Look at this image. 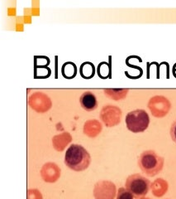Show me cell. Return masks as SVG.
I'll return each mask as SVG.
<instances>
[{
    "label": "cell",
    "mask_w": 176,
    "mask_h": 199,
    "mask_svg": "<svg viewBox=\"0 0 176 199\" xmlns=\"http://www.w3.org/2000/svg\"><path fill=\"white\" fill-rule=\"evenodd\" d=\"M28 199H42V195L37 189H29L28 191Z\"/></svg>",
    "instance_id": "19"
},
{
    "label": "cell",
    "mask_w": 176,
    "mask_h": 199,
    "mask_svg": "<svg viewBox=\"0 0 176 199\" xmlns=\"http://www.w3.org/2000/svg\"><path fill=\"white\" fill-rule=\"evenodd\" d=\"M115 195V184L110 181L103 180L98 182L93 188V196L95 199H114Z\"/></svg>",
    "instance_id": "8"
},
{
    "label": "cell",
    "mask_w": 176,
    "mask_h": 199,
    "mask_svg": "<svg viewBox=\"0 0 176 199\" xmlns=\"http://www.w3.org/2000/svg\"><path fill=\"white\" fill-rule=\"evenodd\" d=\"M111 72H112L111 62L102 61L98 64L97 67V74L101 79L111 78Z\"/></svg>",
    "instance_id": "17"
},
{
    "label": "cell",
    "mask_w": 176,
    "mask_h": 199,
    "mask_svg": "<svg viewBox=\"0 0 176 199\" xmlns=\"http://www.w3.org/2000/svg\"><path fill=\"white\" fill-rule=\"evenodd\" d=\"M138 165L144 174L149 177H154L163 169L164 159L153 150H146L139 156Z\"/></svg>",
    "instance_id": "2"
},
{
    "label": "cell",
    "mask_w": 176,
    "mask_h": 199,
    "mask_svg": "<svg viewBox=\"0 0 176 199\" xmlns=\"http://www.w3.org/2000/svg\"><path fill=\"white\" fill-rule=\"evenodd\" d=\"M77 71H78L77 66L72 61H67V62L64 63L61 67L62 76L68 80L75 78L77 75Z\"/></svg>",
    "instance_id": "15"
},
{
    "label": "cell",
    "mask_w": 176,
    "mask_h": 199,
    "mask_svg": "<svg viewBox=\"0 0 176 199\" xmlns=\"http://www.w3.org/2000/svg\"><path fill=\"white\" fill-rule=\"evenodd\" d=\"M148 108L155 117L161 118L169 113L171 108V104L165 96H156L149 101Z\"/></svg>",
    "instance_id": "6"
},
{
    "label": "cell",
    "mask_w": 176,
    "mask_h": 199,
    "mask_svg": "<svg viewBox=\"0 0 176 199\" xmlns=\"http://www.w3.org/2000/svg\"><path fill=\"white\" fill-rule=\"evenodd\" d=\"M150 117L144 110H136L129 112L126 116V124L132 133H141L148 128Z\"/></svg>",
    "instance_id": "3"
},
{
    "label": "cell",
    "mask_w": 176,
    "mask_h": 199,
    "mask_svg": "<svg viewBox=\"0 0 176 199\" xmlns=\"http://www.w3.org/2000/svg\"><path fill=\"white\" fill-rule=\"evenodd\" d=\"M28 105L37 113H45L52 106V101L46 94L36 91L29 96Z\"/></svg>",
    "instance_id": "5"
},
{
    "label": "cell",
    "mask_w": 176,
    "mask_h": 199,
    "mask_svg": "<svg viewBox=\"0 0 176 199\" xmlns=\"http://www.w3.org/2000/svg\"><path fill=\"white\" fill-rule=\"evenodd\" d=\"M72 141V136L68 132H63L52 138V144L56 151L61 152Z\"/></svg>",
    "instance_id": "12"
},
{
    "label": "cell",
    "mask_w": 176,
    "mask_h": 199,
    "mask_svg": "<svg viewBox=\"0 0 176 199\" xmlns=\"http://www.w3.org/2000/svg\"><path fill=\"white\" fill-rule=\"evenodd\" d=\"M91 162L90 154L83 146L73 144L69 147L65 155V164L74 171L81 172L88 168Z\"/></svg>",
    "instance_id": "1"
},
{
    "label": "cell",
    "mask_w": 176,
    "mask_h": 199,
    "mask_svg": "<svg viewBox=\"0 0 176 199\" xmlns=\"http://www.w3.org/2000/svg\"><path fill=\"white\" fill-rule=\"evenodd\" d=\"M41 175L46 183H55L61 176V169L55 163H46L41 168Z\"/></svg>",
    "instance_id": "9"
},
{
    "label": "cell",
    "mask_w": 176,
    "mask_h": 199,
    "mask_svg": "<svg viewBox=\"0 0 176 199\" xmlns=\"http://www.w3.org/2000/svg\"><path fill=\"white\" fill-rule=\"evenodd\" d=\"M104 95L107 97L112 99L113 101H121L126 98L127 95L128 93V89H104Z\"/></svg>",
    "instance_id": "13"
},
{
    "label": "cell",
    "mask_w": 176,
    "mask_h": 199,
    "mask_svg": "<svg viewBox=\"0 0 176 199\" xmlns=\"http://www.w3.org/2000/svg\"><path fill=\"white\" fill-rule=\"evenodd\" d=\"M79 74L81 77L85 80L93 78L95 74V66L90 61L83 62L79 66Z\"/></svg>",
    "instance_id": "14"
},
{
    "label": "cell",
    "mask_w": 176,
    "mask_h": 199,
    "mask_svg": "<svg viewBox=\"0 0 176 199\" xmlns=\"http://www.w3.org/2000/svg\"><path fill=\"white\" fill-rule=\"evenodd\" d=\"M81 107L86 111H93L98 107V101L94 94L90 91H86L81 95L79 98Z\"/></svg>",
    "instance_id": "10"
},
{
    "label": "cell",
    "mask_w": 176,
    "mask_h": 199,
    "mask_svg": "<svg viewBox=\"0 0 176 199\" xmlns=\"http://www.w3.org/2000/svg\"><path fill=\"white\" fill-rule=\"evenodd\" d=\"M151 189L153 194L156 197L163 196L168 189V183L162 179H156L153 183L151 184Z\"/></svg>",
    "instance_id": "16"
},
{
    "label": "cell",
    "mask_w": 176,
    "mask_h": 199,
    "mask_svg": "<svg viewBox=\"0 0 176 199\" xmlns=\"http://www.w3.org/2000/svg\"><path fill=\"white\" fill-rule=\"evenodd\" d=\"M151 187V182L141 174H132L127 179L126 188L136 198L146 196Z\"/></svg>",
    "instance_id": "4"
},
{
    "label": "cell",
    "mask_w": 176,
    "mask_h": 199,
    "mask_svg": "<svg viewBox=\"0 0 176 199\" xmlns=\"http://www.w3.org/2000/svg\"><path fill=\"white\" fill-rule=\"evenodd\" d=\"M103 126L97 120H89L84 124V134L89 138H95L100 134Z\"/></svg>",
    "instance_id": "11"
},
{
    "label": "cell",
    "mask_w": 176,
    "mask_h": 199,
    "mask_svg": "<svg viewBox=\"0 0 176 199\" xmlns=\"http://www.w3.org/2000/svg\"><path fill=\"white\" fill-rule=\"evenodd\" d=\"M122 111L116 106L108 105L103 106L100 111V119L107 127H113L121 121Z\"/></svg>",
    "instance_id": "7"
},
{
    "label": "cell",
    "mask_w": 176,
    "mask_h": 199,
    "mask_svg": "<svg viewBox=\"0 0 176 199\" xmlns=\"http://www.w3.org/2000/svg\"><path fill=\"white\" fill-rule=\"evenodd\" d=\"M117 199H134V196L127 188H121L118 189Z\"/></svg>",
    "instance_id": "18"
},
{
    "label": "cell",
    "mask_w": 176,
    "mask_h": 199,
    "mask_svg": "<svg viewBox=\"0 0 176 199\" xmlns=\"http://www.w3.org/2000/svg\"><path fill=\"white\" fill-rule=\"evenodd\" d=\"M170 135L172 139H173V141L174 142V143H176V120L174 122L172 126H171Z\"/></svg>",
    "instance_id": "20"
}]
</instances>
